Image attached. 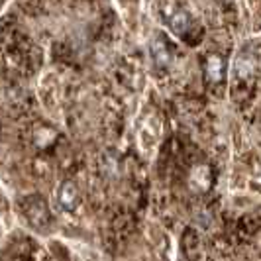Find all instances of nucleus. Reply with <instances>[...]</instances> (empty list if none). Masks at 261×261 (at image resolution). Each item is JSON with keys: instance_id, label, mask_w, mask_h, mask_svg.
Masks as SVG:
<instances>
[{"instance_id": "nucleus-1", "label": "nucleus", "mask_w": 261, "mask_h": 261, "mask_svg": "<svg viewBox=\"0 0 261 261\" xmlns=\"http://www.w3.org/2000/svg\"><path fill=\"white\" fill-rule=\"evenodd\" d=\"M165 22H167L171 30L177 32V34L187 32V28L191 24L189 14L185 12L181 6H177V4H165Z\"/></svg>"}, {"instance_id": "nucleus-2", "label": "nucleus", "mask_w": 261, "mask_h": 261, "mask_svg": "<svg viewBox=\"0 0 261 261\" xmlns=\"http://www.w3.org/2000/svg\"><path fill=\"white\" fill-rule=\"evenodd\" d=\"M26 216L28 220L38 226V228H43L45 224L49 222V212H47V206L43 204L41 198H32L26 206Z\"/></svg>"}, {"instance_id": "nucleus-3", "label": "nucleus", "mask_w": 261, "mask_h": 261, "mask_svg": "<svg viewBox=\"0 0 261 261\" xmlns=\"http://www.w3.org/2000/svg\"><path fill=\"white\" fill-rule=\"evenodd\" d=\"M75 200H77V189L73 183H63V187L59 189V202L65 210L75 208Z\"/></svg>"}, {"instance_id": "nucleus-4", "label": "nucleus", "mask_w": 261, "mask_h": 261, "mask_svg": "<svg viewBox=\"0 0 261 261\" xmlns=\"http://www.w3.org/2000/svg\"><path fill=\"white\" fill-rule=\"evenodd\" d=\"M206 75H208L212 81H220L224 75V61L218 57V55H212L206 61Z\"/></svg>"}, {"instance_id": "nucleus-5", "label": "nucleus", "mask_w": 261, "mask_h": 261, "mask_svg": "<svg viewBox=\"0 0 261 261\" xmlns=\"http://www.w3.org/2000/svg\"><path fill=\"white\" fill-rule=\"evenodd\" d=\"M153 55H155V59L159 63H167V61H169V55L163 49V43H161V41H157L155 45H153Z\"/></svg>"}]
</instances>
